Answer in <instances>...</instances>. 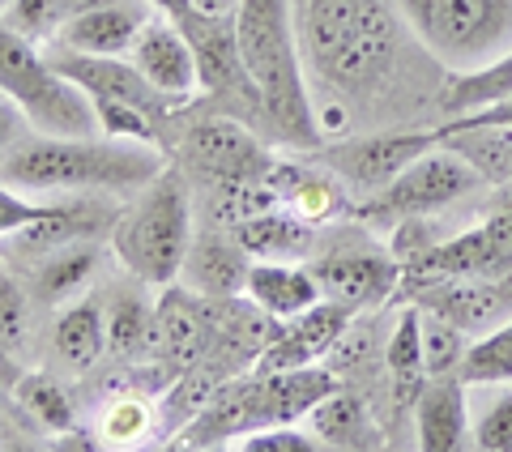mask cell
Instances as JSON below:
<instances>
[{"instance_id": "1", "label": "cell", "mask_w": 512, "mask_h": 452, "mask_svg": "<svg viewBox=\"0 0 512 452\" xmlns=\"http://www.w3.org/2000/svg\"><path fill=\"white\" fill-rule=\"evenodd\" d=\"M235 35L248 77L261 94V111H256L261 133L291 150H320L325 124L312 111V94L303 86L291 0H239Z\"/></svg>"}, {"instance_id": "2", "label": "cell", "mask_w": 512, "mask_h": 452, "mask_svg": "<svg viewBox=\"0 0 512 452\" xmlns=\"http://www.w3.org/2000/svg\"><path fill=\"white\" fill-rule=\"evenodd\" d=\"M167 171L158 145L141 141H94V137H35L18 141L0 163V180L18 188H103L128 192L146 188Z\"/></svg>"}, {"instance_id": "3", "label": "cell", "mask_w": 512, "mask_h": 452, "mask_svg": "<svg viewBox=\"0 0 512 452\" xmlns=\"http://www.w3.org/2000/svg\"><path fill=\"white\" fill-rule=\"evenodd\" d=\"M303 47L338 94H363L389 73L397 26L380 0H308Z\"/></svg>"}, {"instance_id": "4", "label": "cell", "mask_w": 512, "mask_h": 452, "mask_svg": "<svg viewBox=\"0 0 512 452\" xmlns=\"http://www.w3.org/2000/svg\"><path fill=\"white\" fill-rule=\"evenodd\" d=\"M120 265L146 286H171L184 269L192 244V214L180 171L167 167L158 180L141 188V197L111 226Z\"/></svg>"}, {"instance_id": "5", "label": "cell", "mask_w": 512, "mask_h": 452, "mask_svg": "<svg viewBox=\"0 0 512 452\" xmlns=\"http://www.w3.org/2000/svg\"><path fill=\"white\" fill-rule=\"evenodd\" d=\"M410 35L448 73H470L512 52V0H397Z\"/></svg>"}, {"instance_id": "6", "label": "cell", "mask_w": 512, "mask_h": 452, "mask_svg": "<svg viewBox=\"0 0 512 452\" xmlns=\"http://www.w3.org/2000/svg\"><path fill=\"white\" fill-rule=\"evenodd\" d=\"M0 90L22 107V116L43 137H90L99 128L90 94L60 77L35 52V43L5 22H0Z\"/></svg>"}, {"instance_id": "7", "label": "cell", "mask_w": 512, "mask_h": 452, "mask_svg": "<svg viewBox=\"0 0 512 452\" xmlns=\"http://www.w3.org/2000/svg\"><path fill=\"white\" fill-rule=\"evenodd\" d=\"M483 184H487L483 171L466 154H457L453 145H436L423 158H414L397 180L372 192V201L359 205V214L363 218H423L461 197H470Z\"/></svg>"}, {"instance_id": "8", "label": "cell", "mask_w": 512, "mask_h": 452, "mask_svg": "<svg viewBox=\"0 0 512 452\" xmlns=\"http://www.w3.org/2000/svg\"><path fill=\"white\" fill-rule=\"evenodd\" d=\"M180 163L205 184H265L274 154L235 116L197 120L180 141Z\"/></svg>"}, {"instance_id": "9", "label": "cell", "mask_w": 512, "mask_h": 452, "mask_svg": "<svg viewBox=\"0 0 512 452\" xmlns=\"http://www.w3.org/2000/svg\"><path fill=\"white\" fill-rule=\"evenodd\" d=\"M512 273V197H504L491 214L444 244H431L414 256V278H474L495 282Z\"/></svg>"}, {"instance_id": "10", "label": "cell", "mask_w": 512, "mask_h": 452, "mask_svg": "<svg viewBox=\"0 0 512 452\" xmlns=\"http://www.w3.org/2000/svg\"><path fill=\"white\" fill-rule=\"evenodd\" d=\"M448 141V128H414V133H376V137H355L338 145H320V167H329L346 188L380 192L389 180H397L414 158Z\"/></svg>"}, {"instance_id": "11", "label": "cell", "mask_w": 512, "mask_h": 452, "mask_svg": "<svg viewBox=\"0 0 512 452\" xmlns=\"http://www.w3.org/2000/svg\"><path fill=\"white\" fill-rule=\"evenodd\" d=\"M175 26L188 35L192 52H197V69H201V90L205 94H222V99H235L239 111L256 124V111H261V94H256L248 64L239 56V35H235V18H210V13L184 9L180 18H171Z\"/></svg>"}, {"instance_id": "12", "label": "cell", "mask_w": 512, "mask_h": 452, "mask_svg": "<svg viewBox=\"0 0 512 452\" xmlns=\"http://www.w3.org/2000/svg\"><path fill=\"white\" fill-rule=\"evenodd\" d=\"M154 354L175 371H197L210 354V299L188 286H163L154 303Z\"/></svg>"}, {"instance_id": "13", "label": "cell", "mask_w": 512, "mask_h": 452, "mask_svg": "<svg viewBox=\"0 0 512 452\" xmlns=\"http://www.w3.org/2000/svg\"><path fill=\"white\" fill-rule=\"evenodd\" d=\"M133 64L141 73H146V82L163 94L171 107L188 103L192 94L201 90V69H197V52H192V43L180 26L171 18L158 13L154 22L141 26V35L133 43Z\"/></svg>"}, {"instance_id": "14", "label": "cell", "mask_w": 512, "mask_h": 452, "mask_svg": "<svg viewBox=\"0 0 512 452\" xmlns=\"http://www.w3.org/2000/svg\"><path fill=\"white\" fill-rule=\"evenodd\" d=\"M312 278L320 286V295L333 303H346L350 312L376 308L397 290L402 282V261L380 252H329L325 261H312Z\"/></svg>"}, {"instance_id": "15", "label": "cell", "mask_w": 512, "mask_h": 452, "mask_svg": "<svg viewBox=\"0 0 512 452\" xmlns=\"http://www.w3.org/2000/svg\"><path fill=\"white\" fill-rule=\"evenodd\" d=\"M52 69L60 77H69L77 90H86L90 99H120V103H133L141 111L163 120L171 103L158 94L146 73L137 69L133 60H120V56H86V52H64L52 60Z\"/></svg>"}, {"instance_id": "16", "label": "cell", "mask_w": 512, "mask_h": 452, "mask_svg": "<svg viewBox=\"0 0 512 452\" xmlns=\"http://www.w3.org/2000/svg\"><path fill=\"white\" fill-rule=\"evenodd\" d=\"M350 320H355V312H350L346 303H333V299L312 303L308 312H299V316L286 320L282 333H278V342L261 354L256 371L308 367V363H316V359H325V354L346 337Z\"/></svg>"}, {"instance_id": "17", "label": "cell", "mask_w": 512, "mask_h": 452, "mask_svg": "<svg viewBox=\"0 0 512 452\" xmlns=\"http://www.w3.org/2000/svg\"><path fill=\"white\" fill-rule=\"evenodd\" d=\"M338 389V376L329 367H282V371H256L252 393H256V431L278 427V423H299L308 418L316 401H325Z\"/></svg>"}, {"instance_id": "18", "label": "cell", "mask_w": 512, "mask_h": 452, "mask_svg": "<svg viewBox=\"0 0 512 452\" xmlns=\"http://www.w3.org/2000/svg\"><path fill=\"white\" fill-rule=\"evenodd\" d=\"M256 431V393L252 376H227L205 397V406L175 435V448H227L239 435Z\"/></svg>"}, {"instance_id": "19", "label": "cell", "mask_w": 512, "mask_h": 452, "mask_svg": "<svg viewBox=\"0 0 512 452\" xmlns=\"http://www.w3.org/2000/svg\"><path fill=\"white\" fill-rule=\"evenodd\" d=\"M248 269H252V256L235 239V231L205 226L201 235H192L180 278L188 290H197L205 299H227V295H244Z\"/></svg>"}, {"instance_id": "20", "label": "cell", "mask_w": 512, "mask_h": 452, "mask_svg": "<svg viewBox=\"0 0 512 452\" xmlns=\"http://www.w3.org/2000/svg\"><path fill=\"white\" fill-rule=\"evenodd\" d=\"M414 427H419L423 452H461L474 444L470 435V384L461 371L448 376H431L423 384L419 401H414Z\"/></svg>"}, {"instance_id": "21", "label": "cell", "mask_w": 512, "mask_h": 452, "mask_svg": "<svg viewBox=\"0 0 512 452\" xmlns=\"http://www.w3.org/2000/svg\"><path fill=\"white\" fill-rule=\"evenodd\" d=\"M146 5L137 0H116V5L77 13V18H64L56 39L69 47V52H86V56H124L133 52V43L146 26Z\"/></svg>"}, {"instance_id": "22", "label": "cell", "mask_w": 512, "mask_h": 452, "mask_svg": "<svg viewBox=\"0 0 512 452\" xmlns=\"http://www.w3.org/2000/svg\"><path fill=\"white\" fill-rule=\"evenodd\" d=\"M235 239L244 244L252 261H295L308 256L316 244V226L299 218L291 205H269L235 226Z\"/></svg>"}, {"instance_id": "23", "label": "cell", "mask_w": 512, "mask_h": 452, "mask_svg": "<svg viewBox=\"0 0 512 452\" xmlns=\"http://www.w3.org/2000/svg\"><path fill=\"white\" fill-rule=\"evenodd\" d=\"M308 431L325 448H342V452L384 448V431L372 418V410H367V401L355 393H342V389H333L325 401H316L308 414Z\"/></svg>"}, {"instance_id": "24", "label": "cell", "mask_w": 512, "mask_h": 452, "mask_svg": "<svg viewBox=\"0 0 512 452\" xmlns=\"http://www.w3.org/2000/svg\"><path fill=\"white\" fill-rule=\"evenodd\" d=\"M244 295L261 312L278 316V320H291L299 312H308L312 303L325 299L308 265H286V261H252Z\"/></svg>"}, {"instance_id": "25", "label": "cell", "mask_w": 512, "mask_h": 452, "mask_svg": "<svg viewBox=\"0 0 512 452\" xmlns=\"http://www.w3.org/2000/svg\"><path fill=\"white\" fill-rule=\"evenodd\" d=\"M52 346L56 359L73 371H90L94 363L107 354V316H103V299H73L60 312L56 329H52Z\"/></svg>"}, {"instance_id": "26", "label": "cell", "mask_w": 512, "mask_h": 452, "mask_svg": "<svg viewBox=\"0 0 512 452\" xmlns=\"http://www.w3.org/2000/svg\"><path fill=\"white\" fill-rule=\"evenodd\" d=\"M107 222V214L99 205H86V201H60L56 214H47L39 222H30L22 226V231H13L9 235V248L18 252V256H47V252H56L64 244H77V239H90L99 226Z\"/></svg>"}, {"instance_id": "27", "label": "cell", "mask_w": 512, "mask_h": 452, "mask_svg": "<svg viewBox=\"0 0 512 452\" xmlns=\"http://www.w3.org/2000/svg\"><path fill=\"white\" fill-rule=\"evenodd\" d=\"M423 308L410 303V308L397 316V329L389 337V350H384V367H389L393 380V397L402 410H414L423 384H427V363H423V325H419Z\"/></svg>"}, {"instance_id": "28", "label": "cell", "mask_w": 512, "mask_h": 452, "mask_svg": "<svg viewBox=\"0 0 512 452\" xmlns=\"http://www.w3.org/2000/svg\"><path fill=\"white\" fill-rule=\"evenodd\" d=\"M99 244L94 239H77V244H64L56 252H47L35 261V278H30V290L43 299V303H64L82 290L94 269H99Z\"/></svg>"}, {"instance_id": "29", "label": "cell", "mask_w": 512, "mask_h": 452, "mask_svg": "<svg viewBox=\"0 0 512 452\" xmlns=\"http://www.w3.org/2000/svg\"><path fill=\"white\" fill-rule=\"evenodd\" d=\"M103 316H107V354H116L120 363L154 354V308L141 295L116 290L103 303Z\"/></svg>"}, {"instance_id": "30", "label": "cell", "mask_w": 512, "mask_h": 452, "mask_svg": "<svg viewBox=\"0 0 512 452\" xmlns=\"http://www.w3.org/2000/svg\"><path fill=\"white\" fill-rule=\"evenodd\" d=\"M461 380H466V384L512 380V316L504 320V325L478 333L474 346H466V359H461Z\"/></svg>"}, {"instance_id": "31", "label": "cell", "mask_w": 512, "mask_h": 452, "mask_svg": "<svg viewBox=\"0 0 512 452\" xmlns=\"http://www.w3.org/2000/svg\"><path fill=\"white\" fill-rule=\"evenodd\" d=\"M13 397L22 401V410L35 418L39 427L47 431H73V397L60 389L52 376H43V371H30L13 384Z\"/></svg>"}, {"instance_id": "32", "label": "cell", "mask_w": 512, "mask_h": 452, "mask_svg": "<svg viewBox=\"0 0 512 452\" xmlns=\"http://www.w3.org/2000/svg\"><path fill=\"white\" fill-rule=\"evenodd\" d=\"M470 389H478V384H470ZM483 389H491V397L478 410H470L474 448H483V452H512V380L483 384Z\"/></svg>"}, {"instance_id": "33", "label": "cell", "mask_w": 512, "mask_h": 452, "mask_svg": "<svg viewBox=\"0 0 512 452\" xmlns=\"http://www.w3.org/2000/svg\"><path fill=\"white\" fill-rule=\"evenodd\" d=\"M423 325V363H427V380L431 376H448V371H461V359H466V329L453 325L444 312L423 308L419 316Z\"/></svg>"}, {"instance_id": "34", "label": "cell", "mask_w": 512, "mask_h": 452, "mask_svg": "<svg viewBox=\"0 0 512 452\" xmlns=\"http://www.w3.org/2000/svg\"><path fill=\"white\" fill-rule=\"evenodd\" d=\"M94 103V116H99L103 137H116V141H141V145H158L163 150V133H158V116L141 111L133 103H120V99H90Z\"/></svg>"}, {"instance_id": "35", "label": "cell", "mask_w": 512, "mask_h": 452, "mask_svg": "<svg viewBox=\"0 0 512 452\" xmlns=\"http://www.w3.org/2000/svg\"><path fill=\"white\" fill-rule=\"evenodd\" d=\"M154 406L146 397H116L103 414V435L107 444H137L154 431Z\"/></svg>"}, {"instance_id": "36", "label": "cell", "mask_w": 512, "mask_h": 452, "mask_svg": "<svg viewBox=\"0 0 512 452\" xmlns=\"http://www.w3.org/2000/svg\"><path fill=\"white\" fill-rule=\"evenodd\" d=\"M30 333V295L13 273L0 269V350L18 354Z\"/></svg>"}, {"instance_id": "37", "label": "cell", "mask_w": 512, "mask_h": 452, "mask_svg": "<svg viewBox=\"0 0 512 452\" xmlns=\"http://www.w3.org/2000/svg\"><path fill=\"white\" fill-rule=\"evenodd\" d=\"M64 13H60V0H9L5 5V26L18 30V35H26L30 43L52 35V30H60Z\"/></svg>"}, {"instance_id": "38", "label": "cell", "mask_w": 512, "mask_h": 452, "mask_svg": "<svg viewBox=\"0 0 512 452\" xmlns=\"http://www.w3.org/2000/svg\"><path fill=\"white\" fill-rule=\"evenodd\" d=\"M235 448H244V452H320L325 444H320L316 435L299 431L295 423H278V427H261V431L239 435Z\"/></svg>"}, {"instance_id": "39", "label": "cell", "mask_w": 512, "mask_h": 452, "mask_svg": "<svg viewBox=\"0 0 512 452\" xmlns=\"http://www.w3.org/2000/svg\"><path fill=\"white\" fill-rule=\"evenodd\" d=\"M56 209H60V201H26L22 192H13V184H0V235L22 231V226L56 214Z\"/></svg>"}, {"instance_id": "40", "label": "cell", "mask_w": 512, "mask_h": 452, "mask_svg": "<svg viewBox=\"0 0 512 452\" xmlns=\"http://www.w3.org/2000/svg\"><path fill=\"white\" fill-rule=\"evenodd\" d=\"M18 116H22V107L13 103L5 90H0V158L13 150V137H18Z\"/></svg>"}, {"instance_id": "41", "label": "cell", "mask_w": 512, "mask_h": 452, "mask_svg": "<svg viewBox=\"0 0 512 452\" xmlns=\"http://www.w3.org/2000/svg\"><path fill=\"white\" fill-rule=\"evenodd\" d=\"M192 9H197V13H210V18H235L239 0H192Z\"/></svg>"}, {"instance_id": "42", "label": "cell", "mask_w": 512, "mask_h": 452, "mask_svg": "<svg viewBox=\"0 0 512 452\" xmlns=\"http://www.w3.org/2000/svg\"><path fill=\"white\" fill-rule=\"evenodd\" d=\"M103 5H116V0H60V13L64 18H77V13H90V9H103Z\"/></svg>"}, {"instance_id": "43", "label": "cell", "mask_w": 512, "mask_h": 452, "mask_svg": "<svg viewBox=\"0 0 512 452\" xmlns=\"http://www.w3.org/2000/svg\"><path fill=\"white\" fill-rule=\"evenodd\" d=\"M154 13H163V18H180L184 9H192V0H146Z\"/></svg>"}, {"instance_id": "44", "label": "cell", "mask_w": 512, "mask_h": 452, "mask_svg": "<svg viewBox=\"0 0 512 452\" xmlns=\"http://www.w3.org/2000/svg\"><path fill=\"white\" fill-rule=\"evenodd\" d=\"M5 5H9V0H0V9H5Z\"/></svg>"}]
</instances>
